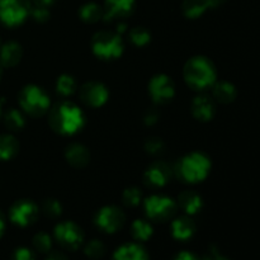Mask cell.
<instances>
[{"label":"cell","mask_w":260,"mask_h":260,"mask_svg":"<svg viewBox=\"0 0 260 260\" xmlns=\"http://www.w3.org/2000/svg\"><path fill=\"white\" fill-rule=\"evenodd\" d=\"M102 15H103V10L101 9V7H98L96 4H93V3L84 5L80 10L81 19L86 23L98 22L102 18Z\"/></svg>","instance_id":"obj_25"},{"label":"cell","mask_w":260,"mask_h":260,"mask_svg":"<svg viewBox=\"0 0 260 260\" xmlns=\"http://www.w3.org/2000/svg\"><path fill=\"white\" fill-rule=\"evenodd\" d=\"M162 149H164V145H162V142L160 141L159 139H151L147 141L146 144V150L150 152V154H160V152L162 151Z\"/></svg>","instance_id":"obj_33"},{"label":"cell","mask_w":260,"mask_h":260,"mask_svg":"<svg viewBox=\"0 0 260 260\" xmlns=\"http://www.w3.org/2000/svg\"><path fill=\"white\" fill-rule=\"evenodd\" d=\"M124 223V215L119 208L108 206L99 211L96 216V225L103 231L113 234L118 231Z\"/></svg>","instance_id":"obj_9"},{"label":"cell","mask_w":260,"mask_h":260,"mask_svg":"<svg viewBox=\"0 0 260 260\" xmlns=\"http://www.w3.org/2000/svg\"><path fill=\"white\" fill-rule=\"evenodd\" d=\"M46 260H68L65 258V256L62 255V254H58V253H53V254H51L50 256H48L47 259Z\"/></svg>","instance_id":"obj_39"},{"label":"cell","mask_w":260,"mask_h":260,"mask_svg":"<svg viewBox=\"0 0 260 260\" xmlns=\"http://www.w3.org/2000/svg\"><path fill=\"white\" fill-rule=\"evenodd\" d=\"M91 47L98 57L109 60V58H117L121 56L123 51V42L117 33L102 30L93 37Z\"/></svg>","instance_id":"obj_5"},{"label":"cell","mask_w":260,"mask_h":260,"mask_svg":"<svg viewBox=\"0 0 260 260\" xmlns=\"http://www.w3.org/2000/svg\"><path fill=\"white\" fill-rule=\"evenodd\" d=\"M210 160L200 152H193L183 157L178 172L180 177L188 183H197L205 179L210 172Z\"/></svg>","instance_id":"obj_3"},{"label":"cell","mask_w":260,"mask_h":260,"mask_svg":"<svg viewBox=\"0 0 260 260\" xmlns=\"http://www.w3.org/2000/svg\"><path fill=\"white\" fill-rule=\"evenodd\" d=\"M135 0H106L103 17L108 19L124 18L134 10Z\"/></svg>","instance_id":"obj_13"},{"label":"cell","mask_w":260,"mask_h":260,"mask_svg":"<svg viewBox=\"0 0 260 260\" xmlns=\"http://www.w3.org/2000/svg\"><path fill=\"white\" fill-rule=\"evenodd\" d=\"M29 13L25 0H0V20L9 27L20 24Z\"/></svg>","instance_id":"obj_6"},{"label":"cell","mask_w":260,"mask_h":260,"mask_svg":"<svg viewBox=\"0 0 260 260\" xmlns=\"http://www.w3.org/2000/svg\"><path fill=\"white\" fill-rule=\"evenodd\" d=\"M38 217V208L30 201H19L10 210V220L15 225L25 226L35 222Z\"/></svg>","instance_id":"obj_10"},{"label":"cell","mask_w":260,"mask_h":260,"mask_svg":"<svg viewBox=\"0 0 260 260\" xmlns=\"http://www.w3.org/2000/svg\"><path fill=\"white\" fill-rule=\"evenodd\" d=\"M179 206L188 215H194L202 207V200L197 193L187 190L179 196Z\"/></svg>","instance_id":"obj_20"},{"label":"cell","mask_w":260,"mask_h":260,"mask_svg":"<svg viewBox=\"0 0 260 260\" xmlns=\"http://www.w3.org/2000/svg\"><path fill=\"white\" fill-rule=\"evenodd\" d=\"M141 201V193H140L139 189L136 188H129V189L124 190L123 193V202L126 206H129V207H134V206H137Z\"/></svg>","instance_id":"obj_31"},{"label":"cell","mask_w":260,"mask_h":260,"mask_svg":"<svg viewBox=\"0 0 260 260\" xmlns=\"http://www.w3.org/2000/svg\"><path fill=\"white\" fill-rule=\"evenodd\" d=\"M55 236L58 243L65 248L75 250L81 245L84 240V234L79 226L74 222H61L56 226Z\"/></svg>","instance_id":"obj_8"},{"label":"cell","mask_w":260,"mask_h":260,"mask_svg":"<svg viewBox=\"0 0 260 260\" xmlns=\"http://www.w3.org/2000/svg\"><path fill=\"white\" fill-rule=\"evenodd\" d=\"M132 235L136 240L146 241L151 238L152 235V228L149 222L145 220H136L132 223Z\"/></svg>","instance_id":"obj_23"},{"label":"cell","mask_w":260,"mask_h":260,"mask_svg":"<svg viewBox=\"0 0 260 260\" xmlns=\"http://www.w3.org/2000/svg\"><path fill=\"white\" fill-rule=\"evenodd\" d=\"M192 111L196 118L201 119V121H208L215 114V104L208 96H197L193 101Z\"/></svg>","instance_id":"obj_15"},{"label":"cell","mask_w":260,"mask_h":260,"mask_svg":"<svg viewBox=\"0 0 260 260\" xmlns=\"http://www.w3.org/2000/svg\"><path fill=\"white\" fill-rule=\"evenodd\" d=\"M184 78L188 85L196 90H202L215 83L216 71L206 57H193L185 65Z\"/></svg>","instance_id":"obj_2"},{"label":"cell","mask_w":260,"mask_h":260,"mask_svg":"<svg viewBox=\"0 0 260 260\" xmlns=\"http://www.w3.org/2000/svg\"><path fill=\"white\" fill-rule=\"evenodd\" d=\"M129 38L136 46H144L150 41V33L145 28L136 27L129 32Z\"/></svg>","instance_id":"obj_30"},{"label":"cell","mask_w":260,"mask_h":260,"mask_svg":"<svg viewBox=\"0 0 260 260\" xmlns=\"http://www.w3.org/2000/svg\"><path fill=\"white\" fill-rule=\"evenodd\" d=\"M114 260H149L146 251L136 244H126L114 253Z\"/></svg>","instance_id":"obj_18"},{"label":"cell","mask_w":260,"mask_h":260,"mask_svg":"<svg viewBox=\"0 0 260 260\" xmlns=\"http://www.w3.org/2000/svg\"><path fill=\"white\" fill-rule=\"evenodd\" d=\"M50 124L55 131L62 135H73L84 124V114L75 104L63 102L50 112Z\"/></svg>","instance_id":"obj_1"},{"label":"cell","mask_w":260,"mask_h":260,"mask_svg":"<svg viewBox=\"0 0 260 260\" xmlns=\"http://www.w3.org/2000/svg\"><path fill=\"white\" fill-rule=\"evenodd\" d=\"M213 96L221 103H230L235 99L236 90L230 83L221 81V83L216 84L215 88H213Z\"/></svg>","instance_id":"obj_21"},{"label":"cell","mask_w":260,"mask_h":260,"mask_svg":"<svg viewBox=\"0 0 260 260\" xmlns=\"http://www.w3.org/2000/svg\"><path fill=\"white\" fill-rule=\"evenodd\" d=\"M30 13H32L33 18H35L37 22H45L48 18V15H50L48 14V10L46 9V7H38V5H36V7L30 10Z\"/></svg>","instance_id":"obj_34"},{"label":"cell","mask_w":260,"mask_h":260,"mask_svg":"<svg viewBox=\"0 0 260 260\" xmlns=\"http://www.w3.org/2000/svg\"><path fill=\"white\" fill-rule=\"evenodd\" d=\"M4 123L7 128L12 129V131H17V129L22 128L24 126V118H23L22 113L17 109H10L5 113L4 116Z\"/></svg>","instance_id":"obj_26"},{"label":"cell","mask_w":260,"mask_h":260,"mask_svg":"<svg viewBox=\"0 0 260 260\" xmlns=\"http://www.w3.org/2000/svg\"><path fill=\"white\" fill-rule=\"evenodd\" d=\"M42 210H43V212H45L46 216H48V217H51V218H55V217H57V216H60L61 206L57 201L50 200V201H46V202L43 203Z\"/></svg>","instance_id":"obj_32"},{"label":"cell","mask_w":260,"mask_h":260,"mask_svg":"<svg viewBox=\"0 0 260 260\" xmlns=\"http://www.w3.org/2000/svg\"><path fill=\"white\" fill-rule=\"evenodd\" d=\"M3 231H4V221H3L2 216H0V236H2Z\"/></svg>","instance_id":"obj_42"},{"label":"cell","mask_w":260,"mask_h":260,"mask_svg":"<svg viewBox=\"0 0 260 260\" xmlns=\"http://www.w3.org/2000/svg\"><path fill=\"white\" fill-rule=\"evenodd\" d=\"M56 88H57V91L61 94V95L68 96V95H71V94L75 91L76 83L75 80H74L73 76L62 75L58 78Z\"/></svg>","instance_id":"obj_27"},{"label":"cell","mask_w":260,"mask_h":260,"mask_svg":"<svg viewBox=\"0 0 260 260\" xmlns=\"http://www.w3.org/2000/svg\"><path fill=\"white\" fill-rule=\"evenodd\" d=\"M201 260H229V259L225 258L223 255H221V254L218 253V251L216 250L215 248H212L210 250V253H208L207 255L203 256V258Z\"/></svg>","instance_id":"obj_36"},{"label":"cell","mask_w":260,"mask_h":260,"mask_svg":"<svg viewBox=\"0 0 260 260\" xmlns=\"http://www.w3.org/2000/svg\"><path fill=\"white\" fill-rule=\"evenodd\" d=\"M172 177V170L165 162H155L147 169L145 174V179L150 185L154 187H162L169 182Z\"/></svg>","instance_id":"obj_14"},{"label":"cell","mask_w":260,"mask_h":260,"mask_svg":"<svg viewBox=\"0 0 260 260\" xmlns=\"http://www.w3.org/2000/svg\"><path fill=\"white\" fill-rule=\"evenodd\" d=\"M85 254L91 259H99L106 254V246H104V244L102 241L91 240L86 245Z\"/></svg>","instance_id":"obj_29"},{"label":"cell","mask_w":260,"mask_h":260,"mask_svg":"<svg viewBox=\"0 0 260 260\" xmlns=\"http://www.w3.org/2000/svg\"><path fill=\"white\" fill-rule=\"evenodd\" d=\"M18 151V142L10 135L0 136V160H8Z\"/></svg>","instance_id":"obj_22"},{"label":"cell","mask_w":260,"mask_h":260,"mask_svg":"<svg viewBox=\"0 0 260 260\" xmlns=\"http://www.w3.org/2000/svg\"><path fill=\"white\" fill-rule=\"evenodd\" d=\"M22 58V47L15 42H8L0 48V62L7 68L15 66Z\"/></svg>","instance_id":"obj_16"},{"label":"cell","mask_w":260,"mask_h":260,"mask_svg":"<svg viewBox=\"0 0 260 260\" xmlns=\"http://www.w3.org/2000/svg\"><path fill=\"white\" fill-rule=\"evenodd\" d=\"M173 236L178 240H188L196 231V225L189 217H179L172 223Z\"/></svg>","instance_id":"obj_17"},{"label":"cell","mask_w":260,"mask_h":260,"mask_svg":"<svg viewBox=\"0 0 260 260\" xmlns=\"http://www.w3.org/2000/svg\"><path fill=\"white\" fill-rule=\"evenodd\" d=\"M156 119H157V113H156V112L150 111V112H147V114H146V116H145V123H146V124H152V123H155V122H156Z\"/></svg>","instance_id":"obj_38"},{"label":"cell","mask_w":260,"mask_h":260,"mask_svg":"<svg viewBox=\"0 0 260 260\" xmlns=\"http://www.w3.org/2000/svg\"><path fill=\"white\" fill-rule=\"evenodd\" d=\"M13 260H35V256H33L30 250H28L25 248H20L14 253Z\"/></svg>","instance_id":"obj_35"},{"label":"cell","mask_w":260,"mask_h":260,"mask_svg":"<svg viewBox=\"0 0 260 260\" xmlns=\"http://www.w3.org/2000/svg\"><path fill=\"white\" fill-rule=\"evenodd\" d=\"M20 107L33 117L43 116L50 108V98L45 90L36 85H28L20 91Z\"/></svg>","instance_id":"obj_4"},{"label":"cell","mask_w":260,"mask_h":260,"mask_svg":"<svg viewBox=\"0 0 260 260\" xmlns=\"http://www.w3.org/2000/svg\"><path fill=\"white\" fill-rule=\"evenodd\" d=\"M66 159L73 167L83 168L89 162V151L83 145H70L66 150Z\"/></svg>","instance_id":"obj_19"},{"label":"cell","mask_w":260,"mask_h":260,"mask_svg":"<svg viewBox=\"0 0 260 260\" xmlns=\"http://www.w3.org/2000/svg\"><path fill=\"white\" fill-rule=\"evenodd\" d=\"M145 210L149 218L154 221H167L174 215L177 205L172 198L164 196H152L145 201Z\"/></svg>","instance_id":"obj_7"},{"label":"cell","mask_w":260,"mask_h":260,"mask_svg":"<svg viewBox=\"0 0 260 260\" xmlns=\"http://www.w3.org/2000/svg\"><path fill=\"white\" fill-rule=\"evenodd\" d=\"M175 260H201L200 258L194 255L193 253H189V251H182V253L178 254V256Z\"/></svg>","instance_id":"obj_37"},{"label":"cell","mask_w":260,"mask_h":260,"mask_svg":"<svg viewBox=\"0 0 260 260\" xmlns=\"http://www.w3.org/2000/svg\"><path fill=\"white\" fill-rule=\"evenodd\" d=\"M150 94L156 103H167L174 96L175 88L167 75H157L150 81Z\"/></svg>","instance_id":"obj_11"},{"label":"cell","mask_w":260,"mask_h":260,"mask_svg":"<svg viewBox=\"0 0 260 260\" xmlns=\"http://www.w3.org/2000/svg\"><path fill=\"white\" fill-rule=\"evenodd\" d=\"M0 116H2V102H0Z\"/></svg>","instance_id":"obj_43"},{"label":"cell","mask_w":260,"mask_h":260,"mask_svg":"<svg viewBox=\"0 0 260 260\" xmlns=\"http://www.w3.org/2000/svg\"><path fill=\"white\" fill-rule=\"evenodd\" d=\"M208 8L206 0H185L183 4V12L187 17L197 18Z\"/></svg>","instance_id":"obj_24"},{"label":"cell","mask_w":260,"mask_h":260,"mask_svg":"<svg viewBox=\"0 0 260 260\" xmlns=\"http://www.w3.org/2000/svg\"><path fill=\"white\" fill-rule=\"evenodd\" d=\"M33 3H35L36 5H38V7H46V5L52 3V0H33Z\"/></svg>","instance_id":"obj_41"},{"label":"cell","mask_w":260,"mask_h":260,"mask_svg":"<svg viewBox=\"0 0 260 260\" xmlns=\"http://www.w3.org/2000/svg\"><path fill=\"white\" fill-rule=\"evenodd\" d=\"M206 2H207L208 7L215 8V7H218V5H220V4H222V3L225 2V0H206Z\"/></svg>","instance_id":"obj_40"},{"label":"cell","mask_w":260,"mask_h":260,"mask_svg":"<svg viewBox=\"0 0 260 260\" xmlns=\"http://www.w3.org/2000/svg\"><path fill=\"white\" fill-rule=\"evenodd\" d=\"M80 98L90 107H101L108 98V90L106 86L96 81L85 83L80 89Z\"/></svg>","instance_id":"obj_12"},{"label":"cell","mask_w":260,"mask_h":260,"mask_svg":"<svg viewBox=\"0 0 260 260\" xmlns=\"http://www.w3.org/2000/svg\"><path fill=\"white\" fill-rule=\"evenodd\" d=\"M33 245L40 253H47V251H50L51 246H52V240H51L48 234L40 233L33 238Z\"/></svg>","instance_id":"obj_28"}]
</instances>
